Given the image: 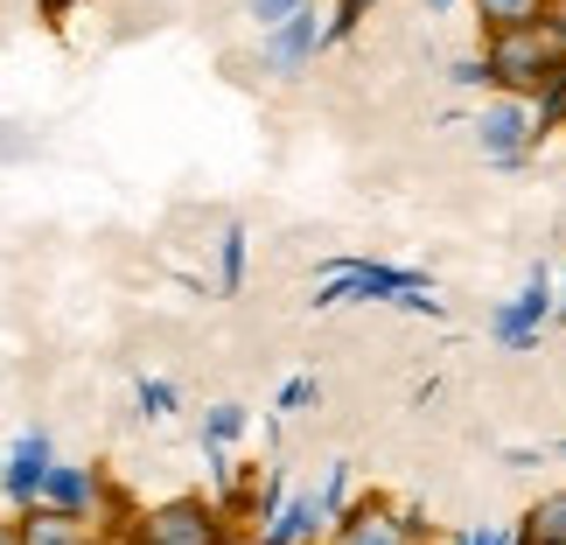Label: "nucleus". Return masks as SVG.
I'll return each instance as SVG.
<instances>
[{"label":"nucleus","instance_id":"obj_1","mask_svg":"<svg viewBox=\"0 0 566 545\" xmlns=\"http://www.w3.org/2000/svg\"><path fill=\"white\" fill-rule=\"evenodd\" d=\"M483 71H490V92L538 105V98H546L553 84H559V71H566V14H546L538 29L490 35Z\"/></svg>","mask_w":566,"mask_h":545},{"label":"nucleus","instance_id":"obj_2","mask_svg":"<svg viewBox=\"0 0 566 545\" xmlns=\"http://www.w3.org/2000/svg\"><path fill=\"white\" fill-rule=\"evenodd\" d=\"M224 517L203 496H168V504L134 517V545H224Z\"/></svg>","mask_w":566,"mask_h":545},{"label":"nucleus","instance_id":"obj_3","mask_svg":"<svg viewBox=\"0 0 566 545\" xmlns=\"http://www.w3.org/2000/svg\"><path fill=\"white\" fill-rule=\"evenodd\" d=\"M475 140H483V155H490V161H525V155H532V140H538L532 105H525V98H496L490 113L475 119Z\"/></svg>","mask_w":566,"mask_h":545},{"label":"nucleus","instance_id":"obj_4","mask_svg":"<svg viewBox=\"0 0 566 545\" xmlns=\"http://www.w3.org/2000/svg\"><path fill=\"white\" fill-rule=\"evenodd\" d=\"M406 287H420V273H399V266H336V280L315 294V308H343V301H399Z\"/></svg>","mask_w":566,"mask_h":545},{"label":"nucleus","instance_id":"obj_5","mask_svg":"<svg viewBox=\"0 0 566 545\" xmlns=\"http://www.w3.org/2000/svg\"><path fill=\"white\" fill-rule=\"evenodd\" d=\"M50 441H42V433H21V441L8 448V462H0V496H14L21 511L29 504H42V475H50Z\"/></svg>","mask_w":566,"mask_h":545},{"label":"nucleus","instance_id":"obj_6","mask_svg":"<svg viewBox=\"0 0 566 545\" xmlns=\"http://www.w3.org/2000/svg\"><path fill=\"white\" fill-rule=\"evenodd\" d=\"M546 322H553V280H546V273H532V280H525V294H517L511 308H496L490 329H496V343H517V350H525V343L546 329Z\"/></svg>","mask_w":566,"mask_h":545},{"label":"nucleus","instance_id":"obj_7","mask_svg":"<svg viewBox=\"0 0 566 545\" xmlns=\"http://www.w3.org/2000/svg\"><path fill=\"white\" fill-rule=\"evenodd\" d=\"M322 42H329V35H322V14H315V8H301V14L280 21V29H266V63H273L280 77H294L301 63L322 50Z\"/></svg>","mask_w":566,"mask_h":545},{"label":"nucleus","instance_id":"obj_8","mask_svg":"<svg viewBox=\"0 0 566 545\" xmlns=\"http://www.w3.org/2000/svg\"><path fill=\"white\" fill-rule=\"evenodd\" d=\"M98 496H105L98 469L50 462V475H42V504H50V511H63V517H92V511H98Z\"/></svg>","mask_w":566,"mask_h":545},{"label":"nucleus","instance_id":"obj_9","mask_svg":"<svg viewBox=\"0 0 566 545\" xmlns=\"http://www.w3.org/2000/svg\"><path fill=\"white\" fill-rule=\"evenodd\" d=\"M14 545H98L92 517H63L50 504H29L14 517Z\"/></svg>","mask_w":566,"mask_h":545},{"label":"nucleus","instance_id":"obj_10","mask_svg":"<svg viewBox=\"0 0 566 545\" xmlns=\"http://www.w3.org/2000/svg\"><path fill=\"white\" fill-rule=\"evenodd\" d=\"M336 545H412V525H406V517H391L385 504H357L336 525Z\"/></svg>","mask_w":566,"mask_h":545},{"label":"nucleus","instance_id":"obj_11","mask_svg":"<svg viewBox=\"0 0 566 545\" xmlns=\"http://www.w3.org/2000/svg\"><path fill=\"white\" fill-rule=\"evenodd\" d=\"M469 8L483 21V35H511V29H538L553 14V0H469Z\"/></svg>","mask_w":566,"mask_h":545},{"label":"nucleus","instance_id":"obj_12","mask_svg":"<svg viewBox=\"0 0 566 545\" xmlns=\"http://www.w3.org/2000/svg\"><path fill=\"white\" fill-rule=\"evenodd\" d=\"M315 532H322V504L315 496H294V504L273 511V525L259 532V545H308Z\"/></svg>","mask_w":566,"mask_h":545},{"label":"nucleus","instance_id":"obj_13","mask_svg":"<svg viewBox=\"0 0 566 545\" xmlns=\"http://www.w3.org/2000/svg\"><path fill=\"white\" fill-rule=\"evenodd\" d=\"M517 545H566V490H546L517 525Z\"/></svg>","mask_w":566,"mask_h":545},{"label":"nucleus","instance_id":"obj_14","mask_svg":"<svg viewBox=\"0 0 566 545\" xmlns=\"http://www.w3.org/2000/svg\"><path fill=\"white\" fill-rule=\"evenodd\" d=\"M203 433H210V448H224V441H238V433H245V406H210V420H203Z\"/></svg>","mask_w":566,"mask_h":545},{"label":"nucleus","instance_id":"obj_15","mask_svg":"<svg viewBox=\"0 0 566 545\" xmlns=\"http://www.w3.org/2000/svg\"><path fill=\"white\" fill-rule=\"evenodd\" d=\"M140 412H147V420H168V412H176V385L140 378Z\"/></svg>","mask_w":566,"mask_h":545},{"label":"nucleus","instance_id":"obj_16","mask_svg":"<svg viewBox=\"0 0 566 545\" xmlns=\"http://www.w3.org/2000/svg\"><path fill=\"white\" fill-rule=\"evenodd\" d=\"M559 119H566V71H559V84H553V92L538 98V113H532V126H538V134H546V126H559Z\"/></svg>","mask_w":566,"mask_h":545},{"label":"nucleus","instance_id":"obj_17","mask_svg":"<svg viewBox=\"0 0 566 545\" xmlns=\"http://www.w3.org/2000/svg\"><path fill=\"white\" fill-rule=\"evenodd\" d=\"M238 280H245V231H224V287H238Z\"/></svg>","mask_w":566,"mask_h":545},{"label":"nucleus","instance_id":"obj_18","mask_svg":"<svg viewBox=\"0 0 566 545\" xmlns=\"http://www.w3.org/2000/svg\"><path fill=\"white\" fill-rule=\"evenodd\" d=\"M301 8H308V0H252V21H259V29H280V21L301 14Z\"/></svg>","mask_w":566,"mask_h":545},{"label":"nucleus","instance_id":"obj_19","mask_svg":"<svg viewBox=\"0 0 566 545\" xmlns=\"http://www.w3.org/2000/svg\"><path fill=\"white\" fill-rule=\"evenodd\" d=\"M448 77H454V84H469V92H490V71H483V56H462Z\"/></svg>","mask_w":566,"mask_h":545},{"label":"nucleus","instance_id":"obj_20","mask_svg":"<svg viewBox=\"0 0 566 545\" xmlns=\"http://www.w3.org/2000/svg\"><path fill=\"white\" fill-rule=\"evenodd\" d=\"M343 490H350V469H329V490H322V517L343 504Z\"/></svg>","mask_w":566,"mask_h":545},{"label":"nucleus","instance_id":"obj_21","mask_svg":"<svg viewBox=\"0 0 566 545\" xmlns=\"http://www.w3.org/2000/svg\"><path fill=\"white\" fill-rule=\"evenodd\" d=\"M315 399V378H294L287 391H280V406H308Z\"/></svg>","mask_w":566,"mask_h":545},{"label":"nucleus","instance_id":"obj_22","mask_svg":"<svg viewBox=\"0 0 566 545\" xmlns=\"http://www.w3.org/2000/svg\"><path fill=\"white\" fill-rule=\"evenodd\" d=\"M454 545H517V538H511V532H462Z\"/></svg>","mask_w":566,"mask_h":545},{"label":"nucleus","instance_id":"obj_23","mask_svg":"<svg viewBox=\"0 0 566 545\" xmlns=\"http://www.w3.org/2000/svg\"><path fill=\"white\" fill-rule=\"evenodd\" d=\"M0 545H14V525H0Z\"/></svg>","mask_w":566,"mask_h":545},{"label":"nucleus","instance_id":"obj_24","mask_svg":"<svg viewBox=\"0 0 566 545\" xmlns=\"http://www.w3.org/2000/svg\"><path fill=\"white\" fill-rule=\"evenodd\" d=\"M553 315H566V294H553Z\"/></svg>","mask_w":566,"mask_h":545},{"label":"nucleus","instance_id":"obj_25","mask_svg":"<svg viewBox=\"0 0 566 545\" xmlns=\"http://www.w3.org/2000/svg\"><path fill=\"white\" fill-rule=\"evenodd\" d=\"M224 545H259V538H224Z\"/></svg>","mask_w":566,"mask_h":545},{"label":"nucleus","instance_id":"obj_26","mask_svg":"<svg viewBox=\"0 0 566 545\" xmlns=\"http://www.w3.org/2000/svg\"><path fill=\"white\" fill-rule=\"evenodd\" d=\"M427 8H454V0H427Z\"/></svg>","mask_w":566,"mask_h":545},{"label":"nucleus","instance_id":"obj_27","mask_svg":"<svg viewBox=\"0 0 566 545\" xmlns=\"http://www.w3.org/2000/svg\"><path fill=\"white\" fill-rule=\"evenodd\" d=\"M559 8H566V0H553V14H559Z\"/></svg>","mask_w":566,"mask_h":545},{"label":"nucleus","instance_id":"obj_28","mask_svg":"<svg viewBox=\"0 0 566 545\" xmlns=\"http://www.w3.org/2000/svg\"><path fill=\"white\" fill-rule=\"evenodd\" d=\"M559 454H566V448H559Z\"/></svg>","mask_w":566,"mask_h":545}]
</instances>
